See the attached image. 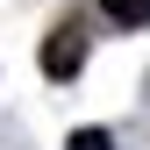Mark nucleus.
Returning a JSON list of instances; mask_svg holds the SVG:
<instances>
[{"label": "nucleus", "mask_w": 150, "mask_h": 150, "mask_svg": "<svg viewBox=\"0 0 150 150\" xmlns=\"http://www.w3.org/2000/svg\"><path fill=\"white\" fill-rule=\"evenodd\" d=\"M79 64H86V29L79 22H57L50 43H43V71H50V79H71Z\"/></svg>", "instance_id": "obj_1"}, {"label": "nucleus", "mask_w": 150, "mask_h": 150, "mask_svg": "<svg viewBox=\"0 0 150 150\" xmlns=\"http://www.w3.org/2000/svg\"><path fill=\"white\" fill-rule=\"evenodd\" d=\"M100 14L122 22V29H143V22H150V0H100Z\"/></svg>", "instance_id": "obj_2"}, {"label": "nucleus", "mask_w": 150, "mask_h": 150, "mask_svg": "<svg viewBox=\"0 0 150 150\" xmlns=\"http://www.w3.org/2000/svg\"><path fill=\"white\" fill-rule=\"evenodd\" d=\"M64 150H115V136H107V129H71Z\"/></svg>", "instance_id": "obj_3"}]
</instances>
